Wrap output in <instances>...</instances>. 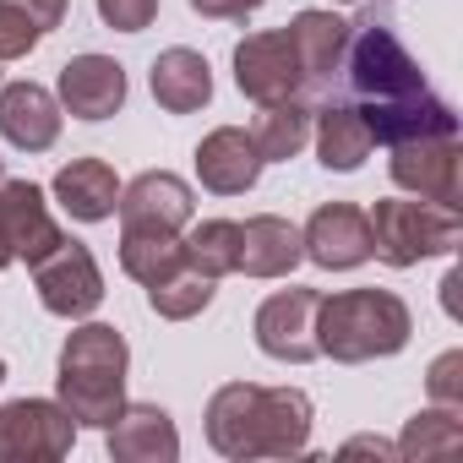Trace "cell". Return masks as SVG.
Returning <instances> with one entry per match:
<instances>
[{"label":"cell","mask_w":463,"mask_h":463,"mask_svg":"<svg viewBox=\"0 0 463 463\" xmlns=\"http://www.w3.org/2000/svg\"><path fill=\"white\" fill-rule=\"evenodd\" d=\"M387 175L398 191L420 196V202H441V207H458V175H463V147L458 137H420V142H398L387 147Z\"/></svg>","instance_id":"9"},{"label":"cell","mask_w":463,"mask_h":463,"mask_svg":"<svg viewBox=\"0 0 463 463\" xmlns=\"http://www.w3.org/2000/svg\"><path fill=\"white\" fill-rule=\"evenodd\" d=\"M0 241L23 262H39L44 251H55L66 241V229L55 223V213H50V202L33 180L0 175Z\"/></svg>","instance_id":"12"},{"label":"cell","mask_w":463,"mask_h":463,"mask_svg":"<svg viewBox=\"0 0 463 463\" xmlns=\"http://www.w3.org/2000/svg\"><path fill=\"white\" fill-rule=\"evenodd\" d=\"M284 33H289V44H295V61H300L306 88L338 82L344 50H349V23H344L338 12H295Z\"/></svg>","instance_id":"20"},{"label":"cell","mask_w":463,"mask_h":463,"mask_svg":"<svg viewBox=\"0 0 463 463\" xmlns=\"http://www.w3.org/2000/svg\"><path fill=\"white\" fill-rule=\"evenodd\" d=\"M191 12L207 23H246L262 12V0H191Z\"/></svg>","instance_id":"32"},{"label":"cell","mask_w":463,"mask_h":463,"mask_svg":"<svg viewBox=\"0 0 463 463\" xmlns=\"http://www.w3.org/2000/svg\"><path fill=\"white\" fill-rule=\"evenodd\" d=\"M300 246L322 273H354L360 262H371V223L365 207L354 202H322L306 229H300Z\"/></svg>","instance_id":"11"},{"label":"cell","mask_w":463,"mask_h":463,"mask_svg":"<svg viewBox=\"0 0 463 463\" xmlns=\"http://www.w3.org/2000/svg\"><path fill=\"white\" fill-rule=\"evenodd\" d=\"M311 425H317V403L300 387L223 382L207 398V447L229 463L300 458L311 447Z\"/></svg>","instance_id":"1"},{"label":"cell","mask_w":463,"mask_h":463,"mask_svg":"<svg viewBox=\"0 0 463 463\" xmlns=\"http://www.w3.org/2000/svg\"><path fill=\"white\" fill-rule=\"evenodd\" d=\"M0 382H6V360H0Z\"/></svg>","instance_id":"36"},{"label":"cell","mask_w":463,"mask_h":463,"mask_svg":"<svg viewBox=\"0 0 463 463\" xmlns=\"http://www.w3.org/2000/svg\"><path fill=\"white\" fill-rule=\"evenodd\" d=\"M196 180L213 196H246L262 180V158H257L251 137L241 126H213L196 142Z\"/></svg>","instance_id":"18"},{"label":"cell","mask_w":463,"mask_h":463,"mask_svg":"<svg viewBox=\"0 0 463 463\" xmlns=\"http://www.w3.org/2000/svg\"><path fill=\"white\" fill-rule=\"evenodd\" d=\"M458 371H463V354H458V349H447V354L430 365V398H436V403L463 409V376H458Z\"/></svg>","instance_id":"31"},{"label":"cell","mask_w":463,"mask_h":463,"mask_svg":"<svg viewBox=\"0 0 463 463\" xmlns=\"http://www.w3.org/2000/svg\"><path fill=\"white\" fill-rule=\"evenodd\" d=\"M61 99L39 82H6L0 88V137L17 153H50L61 142Z\"/></svg>","instance_id":"16"},{"label":"cell","mask_w":463,"mask_h":463,"mask_svg":"<svg viewBox=\"0 0 463 463\" xmlns=\"http://www.w3.org/2000/svg\"><path fill=\"white\" fill-rule=\"evenodd\" d=\"M93 6H99L104 28H115V33H142L158 17V0H93Z\"/></svg>","instance_id":"30"},{"label":"cell","mask_w":463,"mask_h":463,"mask_svg":"<svg viewBox=\"0 0 463 463\" xmlns=\"http://www.w3.org/2000/svg\"><path fill=\"white\" fill-rule=\"evenodd\" d=\"M317 306H322V289H279V295H268L257 306V317H251L257 349L268 360H284V365L317 360Z\"/></svg>","instance_id":"8"},{"label":"cell","mask_w":463,"mask_h":463,"mask_svg":"<svg viewBox=\"0 0 463 463\" xmlns=\"http://www.w3.org/2000/svg\"><path fill=\"white\" fill-rule=\"evenodd\" d=\"M0 175H6V164H0Z\"/></svg>","instance_id":"37"},{"label":"cell","mask_w":463,"mask_h":463,"mask_svg":"<svg viewBox=\"0 0 463 463\" xmlns=\"http://www.w3.org/2000/svg\"><path fill=\"white\" fill-rule=\"evenodd\" d=\"M360 115H365L371 142H382V147L420 142V137H458V109H452L447 99H436L430 88H425V93H409V99L360 104Z\"/></svg>","instance_id":"14"},{"label":"cell","mask_w":463,"mask_h":463,"mask_svg":"<svg viewBox=\"0 0 463 463\" xmlns=\"http://www.w3.org/2000/svg\"><path fill=\"white\" fill-rule=\"evenodd\" d=\"M185 268V235L169 229H120V273L137 279L142 289Z\"/></svg>","instance_id":"25"},{"label":"cell","mask_w":463,"mask_h":463,"mask_svg":"<svg viewBox=\"0 0 463 463\" xmlns=\"http://www.w3.org/2000/svg\"><path fill=\"white\" fill-rule=\"evenodd\" d=\"M235 88L251 99V104H279V99H300L306 93V77H300V61H295V44L289 33H246L235 44Z\"/></svg>","instance_id":"10"},{"label":"cell","mask_w":463,"mask_h":463,"mask_svg":"<svg viewBox=\"0 0 463 463\" xmlns=\"http://www.w3.org/2000/svg\"><path fill=\"white\" fill-rule=\"evenodd\" d=\"M311 142H317L322 169H338V175H354L376 147L371 131H365L360 104H344V99H327V104L311 109Z\"/></svg>","instance_id":"21"},{"label":"cell","mask_w":463,"mask_h":463,"mask_svg":"<svg viewBox=\"0 0 463 463\" xmlns=\"http://www.w3.org/2000/svg\"><path fill=\"white\" fill-rule=\"evenodd\" d=\"M344 77L354 88L360 104H382V99H409V93H425V71L420 61L403 50V39L382 23V17H365L360 28L349 23V50H344Z\"/></svg>","instance_id":"5"},{"label":"cell","mask_w":463,"mask_h":463,"mask_svg":"<svg viewBox=\"0 0 463 463\" xmlns=\"http://www.w3.org/2000/svg\"><path fill=\"white\" fill-rule=\"evenodd\" d=\"M235 257H241V223L235 218H207V223H191L185 235V268L207 273L213 284L235 273Z\"/></svg>","instance_id":"26"},{"label":"cell","mask_w":463,"mask_h":463,"mask_svg":"<svg viewBox=\"0 0 463 463\" xmlns=\"http://www.w3.org/2000/svg\"><path fill=\"white\" fill-rule=\"evenodd\" d=\"M414 333V311L392 289H338L317 306V354L338 365L392 360Z\"/></svg>","instance_id":"3"},{"label":"cell","mask_w":463,"mask_h":463,"mask_svg":"<svg viewBox=\"0 0 463 463\" xmlns=\"http://www.w3.org/2000/svg\"><path fill=\"white\" fill-rule=\"evenodd\" d=\"M44 28L28 17V6H17V0H0V61H28L39 50Z\"/></svg>","instance_id":"29"},{"label":"cell","mask_w":463,"mask_h":463,"mask_svg":"<svg viewBox=\"0 0 463 463\" xmlns=\"http://www.w3.org/2000/svg\"><path fill=\"white\" fill-rule=\"evenodd\" d=\"M55 88H61V109L77 120H109L126 109V66L109 55H71Z\"/></svg>","instance_id":"15"},{"label":"cell","mask_w":463,"mask_h":463,"mask_svg":"<svg viewBox=\"0 0 463 463\" xmlns=\"http://www.w3.org/2000/svg\"><path fill=\"white\" fill-rule=\"evenodd\" d=\"M458 436H463L458 409H452V403H436V409H425V414L409 420L398 452H403V458H420V452H436V447H458Z\"/></svg>","instance_id":"28"},{"label":"cell","mask_w":463,"mask_h":463,"mask_svg":"<svg viewBox=\"0 0 463 463\" xmlns=\"http://www.w3.org/2000/svg\"><path fill=\"white\" fill-rule=\"evenodd\" d=\"M115 218H120V229H169V235H180V229L196 218V196H191V185L180 175L147 169L131 185H120Z\"/></svg>","instance_id":"13"},{"label":"cell","mask_w":463,"mask_h":463,"mask_svg":"<svg viewBox=\"0 0 463 463\" xmlns=\"http://www.w3.org/2000/svg\"><path fill=\"white\" fill-rule=\"evenodd\" d=\"M213 295H218V284H213L207 273H196V268H180V273L147 284V306H153V317H164V322H191V317H202V311L213 306Z\"/></svg>","instance_id":"27"},{"label":"cell","mask_w":463,"mask_h":463,"mask_svg":"<svg viewBox=\"0 0 463 463\" xmlns=\"http://www.w3.org/2000/svg\"><path fill=\"white\" fill-rule=\"evenodd\" d=\"M311 109L317 104H306V99H279V104H257V120H251V147H257V158L262 164H289V158H300L306 153V142H311Z\"/></svg>","instance_id":"24"},{"label":"cell","mask_w":463,"mask_h":463,"mask_svg":"<svg viewBox=\"0 0 463 463\" xmlns=\"http://www.w3.org/2000/svg\"><path fill=\"white\" fill-rule=\"evenodd\" d=\"M338 6H360V0H338Z\"/></svg>","instance_id":"35"},{"label":"cell","mask_w":463,"mask_h":463,"mask_svg":"<svg viewBox=\"0 0 463 463\" xmlns=\"http://www.w3.org/2000/svg\"><path fill=\"white\" fill-rule=\"evenodd\" d=\"M104 447H109L115 463H175L180 458V430H175L169 409L126 398V409L104 430Z\"/></svg>","instance_id":"17"},{"label":"cell","mask_w":463,"mask_h":463,"mask_svg":"<svg viewBox=\"0 0 463 463\" xmlns=\"http://www.w3.org/2000/svg\"><path fill=\"white\" fill-rule=\"evenodd\" d=\"M126 371H131V349L120 327L82 317L61 344L55 403L77 420V430H109V420L126 409Z\"/></svg>","instance_id":"2"},{"label":"cell","mask_w":463,"mask_h":463,"mask_svg":"<svg viewBox=\"0 0 463 463\" xmlns=\"http://www.w3.org/2000/svg\"><path fill=\"white\" fill-rule=\"evenodd\" d=\"M33 268V289H39V306L50 311V317H61V322H82V317H93L99 306H104V273H99V257L82 246V241H61L55 251H44L39 262H28Z\"/></svg>","instance_id":"6"},{"label":"cell","mask_w":463,"mask_h":463,"mask_svg":"<svg viewBox=\"0 0 463 463\" xmlns=\"http://www.w3.org/2000/svg\"><path fill=\"white\" fill-rule=\"evenodd\" d=\"M300 262H306L300 223H289V218H279V213H257V218L241 223L235 273H246V279H289Z\"/></svg>","instance_id":"19"},{"label":"cell","mask_w":463,"mask_h":463,"mask_svg":"<svg viewBox=\"0 0 463 463\" xmlns=\"http://www.w3.org/2000/svg\"><path fill=\"white\" fill-rule=\"evenodd\" d=\"M17 6H28V17H33L44 33H55V28L66 23V0H17Z\"/></svg>","instance_id":"33"},{"label":"cell","mask_w":463,"mask_h":463,"mask_svg":"<svg viewBox=\"0 0 463 463\" xmlns=\"http://www.w3.org/2000/svg\"><path fill=\"white\" fill-rule=\"evenodd\" d=\"M12 262H17V257L6 251V241H0V268H12Z\"/></svg>","instance_id":"34"},{"label":"cell","mask_w":463,"mask_h":463,"mask_svg":"<svg viewBox=\"0 0 463 463\" xmlns=\"http://www.w3.org/2000/svg\"><path fill=\"white\" fill-rule=\"evenodd\" d=\"M371 223V257H382L387 268H420L425 257H452L458 241H463V218L458 207H441V202H403V196H387L365 213Z\"/></svg>","instance_id":"4"},{"label":"cell","mask_w":463,"mask_h":463,"mask_svg":"<svg viewBox=\"0 0 463 463\" xmlns=\"http://www.w3.org/2000/svg\"><path fill=\"white\" fill-rule=\"evenodd\" d=\"M147 88H153L158 109H169V115H196V109L213 104V66H207V55L175 44V50H164V55L153 61Z\"/></svg>","instance_id":"22"},{"label":"cell","mask_w":463,"mask_h":463,"mask_svg":"<svg viewBox=\"0 0 463 463\" xmlns=\"http://www.w3.org/2000/svg\"><path fill=\"white\" fill-rule=\"evenodd\" d=\"M55 202L77 218V223H104L115 218V202H120V175L104 164V158H71L61 175H55Z\"/></svg>","instance_id":"23"},{"label":"cell","mask_w":463,"mask_h":463,"mask_svg":"<svg viewBox=\"0 0 463 463\" xmlns=\"http://www.w3.org/2000/svg\"><path fill=\"white\" fill-rule=\"evenodd\" d=\"M77 441V420L55 398L0 403V463H55Z\"/></svg>","instance_id":"7"}]
</instances>
